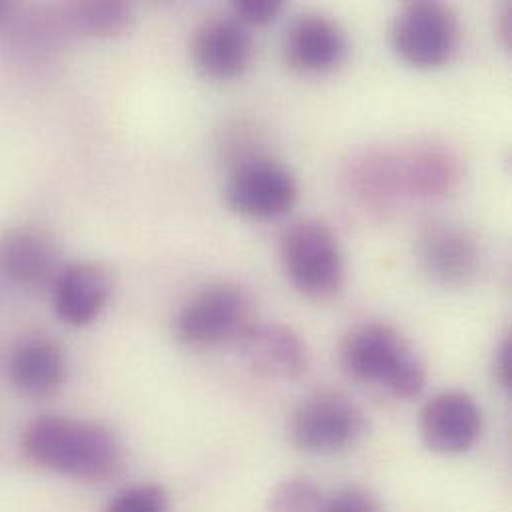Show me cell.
<instances>
[{
	"instance_id": "obj_9",
	"label": "cell",
	"mask_w": 512,
	"mask_h": 512,
	"mask_svg": "<svg viewBox=\"0 0 512 512\" xmlns=\"http://www.w3.org/2000/svg\"><path fill=\"white\" fill-rule=\"evenodd\" d=\"M415 252L425 273L449 287L467 285L481 267L475 236L447 220H427L417 232Z\"/></svg>"
},
{
	"instance_id": "obj_16",
	"label": "cell",
	"mask_w": 512,
	"mask_h": 512,
	"mask_svg": "<svg viewBox=\"0 0 512 512\" xmlns=\"http://www.w3.org/2000/svg\"><path fill=\"white\" fill-rule=\"evenodd\" d=\"M66 355L48 337H28L8 355L6 373L10 385L26 399H48L66 381Z\"/></svg>"
},
{
	"instance_id": "obj_12",
	"label": "cell",
	"mask_w": 512,
	"mask_h": 512,
	"mask_svg": "<svg viewBox=\"0 0 512 512\" xmlns=\"http://www.w3.org/2000/svg\"><path fill=\"white\" fill-rule=\"evenodd\" d=\"M349 58V38L341 24L323 14H303L283 38V60L299 74L317 76L341 68Z\"/></svg>"
},
{
	"instance_id": "obj_21",
	"label": "cell",
	"mask_w": 512,
	"mask_h": 512,
	"mask_svg": "<svg viewBox=\"0 0 512 512\" xmlns=\"http://www.w3.org/2000/svg\"><path fill=\"white\" fill-rule=\"evenodd\" d=\"M321 512H379V503L367 489L345 487L325 499Z\"/></svg>"
},
{
	"instance_id": "obj_15",
	"label": "cell",
	"mask_w": 512,
	"mask_h": 512,
	"mask_svg": "<svg viewBox=\"0 0 512 512\" xmlns=\"http://www.w3.org/2000/svg\"><path fill=\"white\" fill-rule=\"evenodd\" d=\"M60 265L54 238L34 226H14L0 232V273L20 287L52 285Z\"/></svg>"
},
{
	"instance_id": "obj_11",
	"label": "cell",
	"mask_w": 512,
	"mask_h": 512,
	"mask_svg": "<svg viewBox=\"0 0 512 512\" xmlns=\"http://www.w3.org/2000/svg\"><path fill=\"white\" fill-rule=\"evenodd\" d=\"M190 58L196 70L210 80L240 78L254 58L252 32L232 14L210 16L192 32Z\"/></svg>"
},
{
	"instance_id": "obj_18",
	"label": "cell",
	"mask_w": 512,
	"mask_h": 512,
	"mask_svg": "<svg viewBox=\"0 0 512 512\" xmlns=\"http://www.w3.org/2000/svg\"><path fill=\"white\" fill-rule=\"evenodd\" d=\"M325 495L307 477H289L273 487L267 499L269 512H321Z\"/></svg>"
},
{
	"instance_id": "obj_14",
	"label": "cell",
	"mask_w": 512,
	"mask_h": 512,
	"mask_svg": "<svg viewBox=\"0 0 512 512\" xmlns=\"http://www.w3.org/2000/svg\"><path fill=\"white\" fill-rule=\"evenodd\" d=\"M257 377L295 381L309 369V349L299 333L283 323H252L236 343Z\"/></svg>"
},
{
	"instance_id": "obj_24",
	"label": "cell",
	"mask_w": 512,
	"mask_h": 512,
	"mask_svg": "<svg viewBox=\"0 0 512 512\" xmlns=\"http://www.w3.org/2000/svg\"><path fill=\"white\" fill-rule=\"evenodd\" d=\"M14 12V4L12 2H6V0H0V24L8 22L10 16Z\"/></svg>"
},
{
	"instance_id": "obj_8",
	"label": "cell",
	"mask_w": 512,
	"mask_h": 512,
	"mask_svg": "<svg viewBox=\"0 0 512 512\" xmlns=\"http://www.w3.org/2000/svg\"><path fill=\"white\" fill-rule=\"evenodd\" d=\"M226 206L246 220H275L293 210L299 200L295 174L263 154L240 156L226 180Z\"/></svg>"
},
{
	"instance_id": "obj_22",
	"label": "cell",
	"mask_w": 512,
	"mask_h": 512,
	"mask_svg": "<svg viewBox=\"0 0 512 512\" xmlns=\"http://www.w3.org/2000/svg\"><path fill=\"white\" fill-rule=\"evenodd\" d=\"M495 377L497 383L505 389H512V339L507 337L501 347L497 349V357H495Z\"/></svg>"
},
{
	"instance_id": "obj_17",
	"label": "cell",
	"mask_w": 512,
	"mask_h": 512,
	"mask_svg": "<svg viewBox=\"0 0 512 512\" xmlns=\"http://www.w3.org/2000/svg\"><path fill=\"white\" fill-rule=\"evenodd\" d=\"M62 20L78 36L110 40L130 32L136 12L122 0H84L64 4Z\"/></svg>"
},
{
	"instance_id": "obj_2",
	"label": "cell",
	"mask_w": 512,
	"mask_h": 512,
	"mask_svg": "<svg viewBox=\"0 0 512 512\" xmlns=\"http://www.w3.org/2000/svg\"><path fill=\"white\" fill-rule=\"evenodd\" d=\"M20 449L32 465L80 483H106L124 463L122 445L108 427L68 415L30 419Z\"/></svg>"
},
{
	"instance_id": "obj_20",
	"label": "cell",
	"mask_w": 512,
	"mask_h": 512,
	"mask_svg": "<svg viewBox=\"0 0 512 512\" xmlns=\"http://www.w3.org/2000/svg\"><path fill=\"white\" fill-rule=\"evenodd\" d=\"M283 8L281 0H234L230 14L244 26H267L271 24Z\"/></svg>"
},
{
	"instance_id": "obj_7",
	"label": "cell",
	"mask_w": 512,
	"mask_h": 512,
	"mask_svg": "<svg viewBox=\"0 0 512 512\" xmlns=\"http://www.w3.org/2000/svg\"><path fill=\"white\" fill-rule=\"evenodd\" d=\"M367 431L363 409L345 393L321 389L293 409L287 435L289 441L311 455H335L353 447Z\"/></svg>"
},
{
	"instance_id": "obj_3",
	"label": "cell",
	"mask_w": 512,
	"mask_h": 512,
	"mask_svg": "<svg viewBox=\"0 0 512 512\" xmlns=\"http://www.w3.org/2000/svg\"><path fill=\"white\" fill-rule=\"evenodd\" d=\"M339 361L345 373L379 387L395 399H415L427 385V365L393 325L369 321L353 327L341 341Z\"/></svg>"
},
{
	"instance_id": "obj_13",
	"label": "cell",
	"mask_w": 512,
	"mask_h": 512,
	"mask_svg": "<svg viewBox=\"0 0 512 512\" xmlns=\"http://www.w3.org/2000/svg\"><path fill=\"white\" fill-rule=\"evenodd\" d=\"M114 291L112 273L98 261H72L62 265L52 283L56 317L70 327H88L100 319Z\"/></svg>"
},
{
	"instance_id": "obj_19",
	"label": "cell",
	"mask_w": 512,
	"mask_h": 512,
	"mask_svg": "<svg viewBox=\"0 0 512 512\" xmlns=\"http://www.w3.org/2000/svg\"><path fill=\"white\" fill-rule=\"evenodd\" d=\"M102 512H168V495L154 483L132 485L116 493Z\"/></svg>"
},
{
	"instance_id": "obj_10",
	"label": "cell",
	"mask_w": 512,
	"mask_h": 512,
	"mask_svg": "<svg viewBox=\"0 0 512 512\" xmlns=\"http://www.w3.org/2000/svg\"><path fill=\"white\" fill-rule=\"evenodd\" d=\"M425 447L437 455H463L483 433V411L465 391H443L431 397L419 415Z\"/></svg>"
},
{
	"instance_id": "obj_1",
	"label": "cell",
	"mask_w": 512,
	"mask_h": 512,
	"mask_svg": "<svg viewBox=\"0 0 512 512\" xmlns=\"http://www.w3.org/2000/svg\"><path fill=\"white\" fill-rule=\"evenodd\" d=\"M461 178L463 168L455 152L433 142L365 150L347 164L351 192L379 210L399 198H445L457 190Z\"/></svg>"
},
{
	"instance_id": "obj_23",
	"label": "cell",
	"mask_w": 512,
	"mask_h": 512,
	"mask_svg": "<svg viewBox=\"0 0 512 512\" xmlns=\"http://www.w3.org/2000/svg\"><path fill=\"white\" fill-rule=\"evenodd\" d=\"M499 32H501V40L505 44V48H512V8L505 6L501 18H499Z\"/></svg>"
},
{
	"instance_id": "obj_6",
	"label": "cell",
	"mask_w": 512,
	"mask_h": 512,
	"mask_svg": "<svg viewBox=\"0 0 512 512\" xmlns=\"http://www.w3.org/2000/svg\"><path fill=\"white\" fill-rule=\"evenodd\" d=\"M457 12L437 0H415L399 8L389 38L401 62L417 70H439L453 62L461 48Z\"/></svg>"
},
{
	"instance_id": "obj_4",
	"label": "cell",
	"mask_w": 512,
	"mask_h": 512,
	"mask_svg": "<svg viewBox=\"0 0 512 512\" xmlns=\"http://www.w3.org/2000/svg\"><path fill=\"white\" fill-rule=\"evenodd\" d=\"M256 321V303L250 291L232 281H216L182 305L174 317V335L186 347L212 349L238 343Z\"/></svg>"
},
{
	"instance_id": "obj_5",
	"label": "cell",
	"mask_w": 512,
	"mask_h": 512,
	"mask_svg": "<svg viewBox=\"0 0 512 512\" xmlns=\"http://www.w3.org/2000/svg\"><path fill=\"white\" fill-rule=\"evenodd\" d=\"M279 256L289 283L309 299H329L343 289L345 259L333 230L317 220L293 222L281 236Z\"/></svg>"
}]
</instances>
